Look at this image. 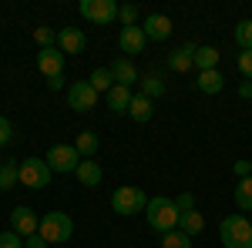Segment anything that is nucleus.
Instances as JSON below:
<instances>
[{"mask_svg": "<svg viewBox=\"0 0 252 248\" xmlns=\"http://www.w3.org/2000/svg\"><path fill=\"white\" fill-rule=\"evenodd\" d=\"M111 208H115V215H138V211L148 208V198H145V191L135 188V185H121V188L111 194Z\"/></svg>", "mask_w": 252, "mask_h": 248, "instance_id": "obj_6", "label": "nucleus"}, {"mask_svg": "<svg viewBox=\"0 0 252 248\" xmlns=\"http://www.w3.org/2000/svg\"><path fill=\"white\" fill-rule=\"evenodd\" d=\"M195 87H198L202 94H219V91L225 87V77L219 74V71H198V81H195Z\"/></svg>", "mask_w": 252, "mask_h": 248, "instance_id": "obj_18", "label": "nucleus"}, {"mask_svg": "<svg viewBox=\"0 0 252 248\" xmlns=\"http://www.w3.org/2000/svg\"><path fill=\"white\" fill-rule=\"evenodd\" d=\"M239 97H252V81H242L239 84Z\"/></svg>", "mask_w": 252, "mask_h": 248, "instance_id": "obj_38", "label": "nucleus"}, {"mask_svg": "<svg viewBox=\"0 0 252 248\" xmlns=\"http://www.w3.org/2000/svg\"><path fill=\"white\" fill-rule=\"evenodd\" d=\"M91 87H94L97 94H101V91L108 94V91L115 87V77H111V67H97L94 74H91Z\"/></svg>", "mask_w": 252, "mask_h": 248, "instance_id": "obj_25", "label": "nucleus"}, {"mask_svg": "<svg viewBox=\"0 0 252 248\" xmlns=\"http://www.w3.org/2000/svg\"><path fill=\"white\" fill-rule=\"evenodd\" d=\"M141 30H145L148 40H168L172 37V17H165V14H148L145 24H141Z\"/></svg>", "mask_w": 252, "mask_h": 248, "instance_id": "obj_11", "label": "nucleus"}, {"mask_svg": "<svg viewBox=\"0 0 252 248\" xmlns=\"http://www.w3.org/2000/svg\"><path fill=\"white\" fill-rule=\"evenodd\" d=\"M34 40L40 44V51H44V47H58V34H54L51 27H37V30H34Z\"/></svg>", "mask_w": 252, "mask_h": 248, "instance_id": "obj_30", "label": "nucleus"}, {"mask_svg": "<svg viewBox=\"0 0 252 248\" xmlns=\"http://www.w3.org/2000/svg\"><path fill=\"white\" fill-rule=\"evenodd\" d=\"M0 248H24V238L17 231H0Z\"/></svg>", "mask_w": 252, "mask_h": 248, "instance_id": "obj_31", "label": "nucleus"}, {"mask_svg": "<svg viewBox=\"0 0 252 248\" xmlns=\"http://www.w3.org/2000/svg\"><path fill=\"white\" fill-rule=\"evenodd\" d=\"M168 67H172L175 74L192 71V67H195V44H182V47H175L172 54H168Z\"/></svg>", "mask_w": 252, "mask_h": 248, "instance_id": "obj_14", "label": "nucleus"}, {"mask_svg": "<svg viewBox=\"0 0 252 248\" xmlns=\"http://www.w3.org/2000/svg\"><path fill=\"white\" fill-rule=\"evenodd\" d=\"M67 104H71V111H78V114L91 111L97 104V91L91 87V81H74V84L67 87Z\"/></svg>", "mask_w": 252, "mask_h": 248, "instance_id": "obj_8", "label": "nucleus"}, {"mask_svg": "<svg viewBox=\"0 0 252 248\" xmlns=\"http://www.w3.org/2000/svg\"><path fill=\"white\" fill-rule=\"evenodd\" d=\"M78 10H81V17H88L91 24H115L118 20L115 0H81Z\"/></svg>", "mask_w": 252, "mask_h": 248, "instance_id": "obj_7", "label": "nucleus"}, {"mask_svg": "<svg viewBox=\"0 0 252 248\" xmlns=\"http://www.w3.org/2000/svg\"><path fill=\"white\" fill-rule=\"evenodd\" d=\"M175 208H178V211H192V208H195V198H192V191H182V194L175 198Z\"/></svg>", "mask_w": 252, "mask_h": 248, "instance_id": "obj_34", "label": "nucleus"}, {"mask_svg": "<svg viewBox=\"0 0 252 248\" xmlns=\"http://www.w3.org/2000/svg\"><path fill=\"white\" fill-rule=\"evenodd\" d=\"M84 47H88V37L81 34L78 27H64V30H58V51L61 54H84Z\"/></svg>", "mask_w": 252, "mask_h": 248, "instance_id": "obj_12", "label": "nucleus"}, {"mask_svg": "<svg viewBox=\"0 0 252 248\" xmlns=\"http://www.w3.org/2000/svg\"><path fill=\"white\" fill-rule=\"evenodd\" d=\"M219 238L225 248H252V221L246 215H229L219 225Z\"/></svg>", "mask_w": 252, "mask_h": 248, "instance_id": "obj_3", "label": "nucleus"}, {"mask_svg": "<svg viewBox=\"0 0 252 248\" xmlns=\"http://www.w3.org/2000/svg\"><path fill=\"white\" fill-rule=\"evenodd\" d=\"M128 114L135 117L138 124H145V121H152V114H155V104L148 101L145 94H135L131 97V108H128Z\"/></svg>", "mask_w": 252, "mask_h": 248, "instance_id": "obj_19", "label": "nucleus"}, {"mask_svg": "<svg viewBox=\"0 0 252 248\" xmlns=\"http://www.w3.org/2000/svg\"><path fill=\"white\" fill-rule=\"evenodd\" d=\"M24 248H47V242H44L40 235H27V238H24Z\"/></svg>", "mask_w": 252, "mask_h": 248, "instance_id": "obj_35", "label": "nucleus"}, {"mask_svg": "<svg viewBox=\"0 0 252 248\" xmlns=\"http://www.w3.org/2000/svg\"><path fill=\"white\" fill-rule=\"evenodd\" d=\"M161 248H192V238H189L185 231L172 228V231H165V235H161Z\"/></svg>", "mask_w": 252, "mask_h": 248, "instance_id": "obj_27", "label": "nucleus"}, {"mask_svg": "<svg viewBox=\"0 0 252 248\" xmlns=\"http://www.w3.org/2000/svg\"><path fill=\"white\" fill-rule=\"evenodd\" d=\"M37 235L47 245H64V242H71V235H74V221H71V215H64V211H47V215L40 218V225H37Z\"/></svg>", "mask_w": 252, "mask_h": 248, "instance_id": "obj_2", "label": "nucleus"}, {"mask_svg": "<svg viewBox=\"0 0 252 248\" xmlns=\"http://www.w3.org/2000/svg\"><path fill=\"white\" fill-rule=\"evenodd\" d=\"M235 174H239V178H249L252 174V161H235Z\"/></svg>", "mask_w": 252, "mask_h": 248, "instance_id": "obj_36", "label": "nucleus"}, {"mask_svg": "<svg viewBox=\"0 0 252 248\" xmlns=\"http://www.w3.org/2000/svg\"><path fill=\"white\" fill-rule=\"evenodd\" d=\"M239 74L246 77V81H252V51H242L239 54Z\"/></svg>", "mask_w": 252, "mask_h": 248, "instance_id": "obj_32", "label": "nucleus"}, {"mask_svg": "<svg viewBox=\"0 0 252 248\" xmlns=\"http://www.w3.org/2000/svg\"><path fill=\"white\" fill-rule=\"evenodd\" d=\"M205 228V218H202V211L192 208V211H182V218H178V231H185L189 238L198 235V231Z\"/></svg>", "mask_w": 252, "mask_h": 248, "instance_id": "obj_20", "label": "nucleus"}, {"mask_svg": "<svg viewBox=\"0 0 252 248\" xmlns=\"http://www.w3.org/2000/svg\"><path fill=\"white\" fill-rule=\"evenodd\" d=\"M111 77H115V84H121V87H131V84H138V67L131 64V57H118L111 64Z\"/></svg>", "mask_w": 252, "mask_h": 248, "instance_id": "obj_15", "label": "nucleus"}, {"mask_svg": "<svg viewBox=\"0 0 252 248\" xmlns=\"http://www.w3.org/2000/svg\"><path fill=\"white\" fill-rule=\"evenodd\" d=\"M97 134L94 131H81L78 134V141H74V148H78V154L81 158H94V151H97Z\"/></svg>", "mask_w": 252, "mask_h": 248, "instance_id": "obj_23", "label": "nucleus"}, {"mask_svg": "<svg viewBox=\"0 0 252 248\" xmlns=\"http://www.w3.org/2000/svg\"><path fill=\"white\" fill-rule=\"evenodd\" d=\"M37 71L44 77H58L64 74V54H61L58 47H44L37 54Z\"/></svg>", "mask_w": 252, "mask_h": 248, "instance_id": "obj_13", "label": "nucleus"}, {"mask_svg": "<svg viewBox=\"0 0 252 248\" xmlns=\"http://www.w3.org/2000/svg\"><path fill=\"white\" fill-rule=\"evenodd\" d=\"M131 87H121V84H115L111 91H108V108L115 111V114H128V108H131Z\"/></svg>", "mask_w": 252, "mask_h": 248, "instance_id": "obj_17", "label": "nucleus"}, {"mask_svg": "<svg viewBox=\"0 0 252 248\" xmlns=\"http://www.w3.org/2000/svg\"><path fill=\"white\" fill-rule=\"evenodd\" d=\"M145 30H141V24L138 27H121V34H118V47H121V54H141L145 51Z\"/></svg>", "mask_w": 252, "mask_h": 248, "instance_id": "obj_10", "label": "nucleus"}, {"mask_svg": "<svg viewBox=\"0 0 252 248\" xmlns=\"http://www.w3.org/2000/svg\"><path fill=\"white\" fill-rule=\"evenodd\" d=\"M235 44L242 51H252V20H239L235 24Z\"/></svg>", "mask_w": 252, "mask_h": 248, "instance_id": "obj_28", "label": "nucleus"}, {"mask_svg": "<svg viewBox=\"0 0 252 248\" xmlns=\"http://www.w3.org/2000/svg\"><path fill=\"white\" fill-rule=\"evenodd\" d=\"M118 20H121L125 27H138V7L135 3H121V7H118Z\"/></svg>", "mask_w": 252, "mask_h": 248, "instance_id": "obj_29", "label": "nucleus"}, {"mask_svg": "<svg viewBox=\"0 0 252 248\" xmlns=\"http://www.w3.org/2000/svg\"><path fill=\"white\" fill-rule=\"evenodd\" d=\"M145 215H148V225L155 231H172L178 228V218H182V211L175 208V198H165V194H158V198H148V208H145Z\"/></svg>", "mask_w": 252, "mask_h": 248, "instance_id": "obj_1", "label": "nucleus"}, {"mask_svg": "<svg viewBox=\"0 0 252 248\" xmlns=\"http://www.w3.org/2000/svg\"><path fill=\"white\" fill-rule=\"evenodd\" d=\"M10 141H14V124L0 114V148H3V144H10Z\"/></svg>", "mask_w": 252, "mask_h": 248, "instance_id": "obj_33", "label": "nucleus"}, {"mask_svg": "<svg viewBox=\"0 0 252 248\" xmlns=\"http://www.w3.org/2000/svg\"><path fill=\"white\" fill-rule=\"evenodd\" d=\"M74 174H78V181L84 185V188H97V185H101V178H104V171H101V165H97L94 158H84Z\"/></svg>", "mask_w": 252, "mask_h": 248, "instance_id": "obj_16", "label": "nucleus"}, {"mask_svg": "<svg viewBox=\"0 0 252 248\" xmlns=\"http://www.w3.org/2000/svg\"><path fill=\"white\" fill-rule=\"evenodd\" d=\"M44 161H47V168H51L54 174H74L84 158L78 154L74 144H54L51 151L44 154Z\"/></svg>", "mask_w": 252, "mask_h": 248, "instance_id": "obj_4", "label": "nucleus"}, {"mask_svg": "<svg viewBox=\"0 0 252 248\" xmlns=\"http://www.w3.org/2000/svg\"><path fill=\"white\" fill-rule=\"evenodd\" d=\"M235 205H239V211H252V174L249 178H239V185H235Z\"/></svg>", "mask_w": 252, "mask_h": 248, "instance_id": "obj_22", "label": "nucleus"}, {"mask_svg": "<svg viewBox=\"0 0 252 248\" xmlns=\"http://www.w3.org/2000/svg\"><path fill=\"white\" fill-rule=\"evenodd\" d=\"M141 94L148 97V101H155V97H161V94H165V81H161L158 74H148L145 81H141Z\"/></svg>", "mask_w": 252, "mask_h": 248, "instance_id": "obj_26", "label": "nucleus"}, {"mask_svg": "<svg viewBox=\"0 0 252 248\" xmlns=\"http://www.w3.org/2000/svg\"><path fill=\"white\" fill-rule=\"evenodd\" d=\"M17 181H20V165H14V161L0 165V191H10Z\"/></svg>", "mask_w": 252, "mask_h": 248, "instance_id": "obj_24", "label": "nucleus"}, {"mask_svg": "<svg viewBox=\"0 0 252 248\" xmlns=\"http://www.w3.org/2000/svg\"><path fill=\"white\" fill-rule=\"evenodd\" d=\"M219 57H222V54H219L215 47H209V44H205V47H195V67H198V71H219Z\"/></svg>", "mask_w": 252, "mask_h": 248, "instance_id": "obj_21", "label": "nucleus"}, {"mask_svg": "<svg viewBox=\"0 0 252 248\" xmlns=\"http://www.w3.org/2000/svg\"><path fill=\"white\" fill-rule=\"evenodd\" d=\"M51 168H47V161L44 158H24L20 161V185L31 191H40L51 185Z\"/></svg>", "mask_w": 252, "mask_h": 248, "instance_id": "obj_5", "label": "nucleus"}, {"mask_svg": "<svg viewBox=\"0 0 252 248\" xmlns=\"http://www.w3.org/2000/svg\"><path fill=\"white\" fill-rule=\"evenodd\" d=\"M37 225H40V218H37V211H34V208H27V205H17V208L10 211V231H17L20 238H27V235H37Z\"/></svg>", "mask_w": 252, "mask_h": 248, "instance_id": "obj_9", "label": "nucleus"}, {"mask_svg": "<svg viewBox=\"0 0 252 248\" xmlns=\"http://www.w3.org/2000/svg\"><path fill=\"white\" fill-rule=\"evenodd\" d=\"M47 87H51V91H61V87H64V74H58V77H47Z\"/></svg>", "mask_w": 252, "mask_h": 248, "instance_id": "obj_37", "label": "nucleus"}]
</instances>
